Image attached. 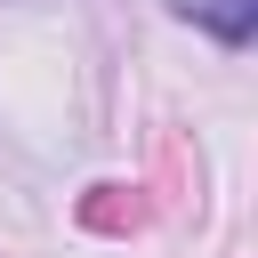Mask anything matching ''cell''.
Returning a JSON list of instances; mask_svg holds the SVG:
<instances>
[{
	"instance_id": "cell-1",
	"label": "cell",
	"mask_w": 258,
	"mask_h": 258,
	"mask_svg": "<svg viewBox=\"0 0 258 258\" xmlns=\"http://www.w3.org/2000/svg\"><path fill=\"white\" fill-rule=\"evenodd\" d=\"M169 8H177L185 24H210L226 48H242V40L258 32V0H169Z\"/></svg>"
}]
</instances>
